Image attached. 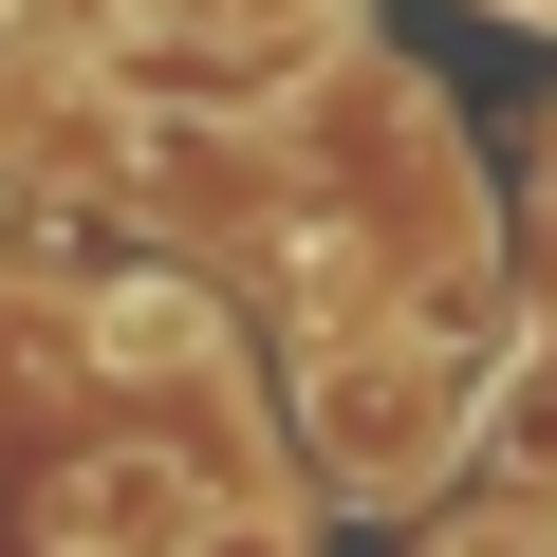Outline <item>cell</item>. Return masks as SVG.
I'll list each match as a JSON object with an SVG mask.
<instances>
[{
  "label": "cell",
  "mask_w": 557,
  "mask_h": 557,
  "mask_svg": "<svg viewBox=\"0 0 557 557\" xmlns=\"http://www.w3.org/2000/svg\"><path fill=\"white\" fill-rule=\"evenodd\" d=\"M446 446H465V372H446V354H335V372H317V465H335V502H409Z\"/></svg>",
  "instance_id": "6da1fadb"
},
{
  "label": "cell",
  "mask_w": 557,
  "mask_h": 557,
  "mask_svg": "<svg viewBox=\"0 0 557 557\" xmlns=\"http://www.w3.org/2000/svg\"><path fill=\"white\" fill-rule=\"evenodd\" d=\"M205 520H223V502H205L168 446H112V465H75V483H57V557H186Z\"/></svg>",
  "instance_id": "7a4b0ae2"
},
{
  "label": "cell",
  "mask_w": 557,
  "mask_h": 557,
  "mask_svg": "<svg viewBox=\"0 0 557 557\" xmlns=\"http://www.w3.org/2000/svg\"><path fill=\"white\" fill-rule=\"evenodd\" d=\"M94 354H112V372H223V317L112 260V298H94Z\"/></svg>",
  "instance_id": "3957f363"
},
{
  "label": "cell",
  "mask_w": 557,
  "mask_h": 557,
  "mask_svg": "<svg viewBox=\"0 0 557 557\" xmlns=\"http://www.w3.org/2000/svg\"><path fill=\"white\" fill-rule=\"evenodd\" d=\"M131 38H186V57H260V38H317L335 0H112Z\"/></svg>",
  "instance_id": "277c9868"
},
{
  "label": "cell",
  "mask_w": 557,
  "mask_h": 557,
  "mask_svg": "<svg viewBox=\"0 0 557 557\" xmlns=\"http://www.w3.org/2000/svg\"><path fill=\"white\" fill-rule=\"evenodd\" d=\"M186 557H317V539H298V520H278V502H223V520H205Z\"/></svg>",
  "instance_id": "5b68a950"
}]
</instances>
